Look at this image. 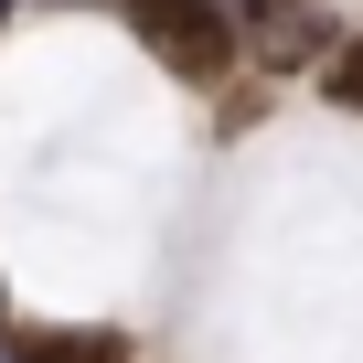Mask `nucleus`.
<instances>
[{"mask_svg":"<svg viewBox=\"0 0 363 363\" xmlns=\"http://www.w3.org/2000/svg\"><path fill=\"white\" fill-rule=\"evenodd\" d=\"M320 86H331V107H352V118H363V43H342V54L320 65Z\"/></svg>","mask_w":363,"mask_h":363,"instance_id":"nucleus-4","label":"nucleus"},{"mask_svg":"<svg viewBox=\"0 0 363 363\" xmlns=\"http://www.w3.org/2000/svg\"><path fill=\"white\" fill-rule=\"evenodd\" d=\"M22 363H128V342L118 331H43Z\"/></svg>","mask_w":363,"mask_h":363,"instance_id":"nucleus-3","label":"nucleus"},{"mask_svg":"<svg viewBox=\"0 0 363 363\" xmlns=\"http://www.w3.org/2000/svg\"><path fill=\"white\" fill-rule=\"evenodd\" d=\"M128 22H139V43H150L182 86H214V75L235 65V43H246V22H225L214 0H128Z\"/></svg>","mask_w":363,"mask_h":363,"instance_id":"nucleus-1","label":"nucleus"},{"mask_svg":"<svg viewBox=\"0 0 363 363\" xmlns=\"http://www.w3.org/2000/svg\"><path fill=\"white\" fill-rule=\"evenodd\" d=\"M246 54L278 65V75H299V65L331 54V22L310 11V0H246Z\"/></svg>","mask_w":363,"mask_h":363,"instance_id":"nucleus-2","label":"nucleus"}]
</instances>
